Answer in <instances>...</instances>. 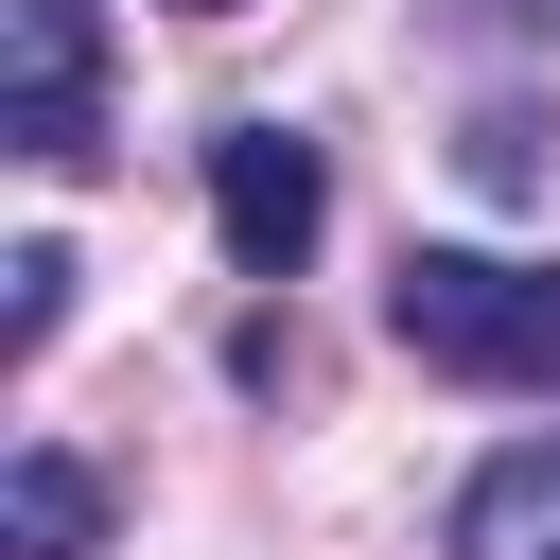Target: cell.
I'll use <instances>...</instances> for the list:
<instances>
[{
    "mask_svg": "<svg viewBox=\"0 0 560 560\" xmlns=\"http://www.w3.org/2000/svg\"><path fill=\"white\" fill-rule=\"evenodd\" d=\"M385 332L455 385H560V262H508V245H402L385 280Z\"/></svg>",
    "mask_w": 560,
    "mask_h": 560,
    "instance_id": "cell-1",
    "label": "cell"
},
{
    "mask_svg": "<svg viewBox=\"0 0 560 560\" xmlns=\"http://www.w3.org/2000/svg\"><path fill=\"white\" fill-rule=\"evenodd\" d=\"M0 140L35 175L105 158V0H0Z\"/></svg>",
    "mask_w": 560,
    "mask_h": 560,
    "instance_id": "cell-2",
    "label": "cell"
},
{
    "mask_svg": "<svg viewBox=\"0 0 560 560\" xmlns=\"http://www.w3.org/2000/svg\"><path fill=\"white\" fill-rule=\"evenodd\" d=\"M210 228H228L245 280H298L315 228H332V158L298 122H210Z\"/></svg>",
    "mask_w": 560,
    "mask_h": 560,
    "instance_id": "cell-3",
    "label": "cell"
},
{
    "mask_svg": "<svg viewBox=\"0 0 560 560\" xmlns=\"http://www.w3.org/2000/svg\"><path fill=\"white\" fill-rule=\"evenodd\" d=\"M0 560H105V472L70 438H18L0 455Z\"/></svg>",
    "mask_w": 560,
    "mask_h": 560,
    "instance_id": "cell-4",
    "label": "cell"
},
{
    "mask_svg": "<svg viewBox=\"0 0 560 560\" xmlns=\"http://www.w3.org/2000/svg\"><path fill=\"white\" fill-rule=\"evenodd\" d=\"M455 560H560V438H508L455 490Z\"/></svg>",
    "mask_w": 560,
    "mask_h": 560,
    "instance_id": "cell-5",
    "label": "cell"
},
{
    "mask_svg": "<svg viewBox=\"0 0 560 560\" xmlns=\"http://www.w3.org/2000/svg\"><path fill=\"white\" fill-rule=\"evenodd\" d=\"M52 315H70V245H0V350L18 368L52 350Z\"/></svg>",
    "mask_w": 560,
    "mask_h": 560,
    "instance_id": "cell-6",
    "label": "cell"
},
{
    "mask_svg": "<svg viewBox=\"0 0 560 560\" xmlns=\"http://www.w3.org/2000/svg\"><path fill=\"white\" fill-rule=\"evenodd\" d=\"M455 158H472V192H542V122H525V105H490Z\"/></svg>",
    "mask_w": 560,
    "mask_h": 560,
    "instance_id": "cell-7",
    "label": "cell"
},
{
    "mask_svg": "<svg viewBox=\"0 0 560 560\" xmlns=\"http://www.w3.org/2000/svg\"><path fill=\"white\" fill-rule=\"evenodd\" d=\"M455 35H560V0H438Z\"/></svg>",
    "mask_w": 560,
    "mask_h": 560,
    "instance_id": "cell-8",
    "label": "cell"
},
{
    "mask_svg": "<svg viewBox=\"0 0 560 560\" xmlns=\"http://www.w3.org/2000/svg\"><path fill=\"white\" fill-rule=\"evenodd\" d=\"M175 18H245V0H175Z\"/></svg>",
    "mask_w": 560,
    "mask_h": 560,
    "instance_id": "cell-9",
    "label": "cell"
}]
</instances>
